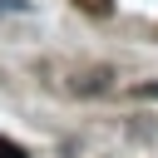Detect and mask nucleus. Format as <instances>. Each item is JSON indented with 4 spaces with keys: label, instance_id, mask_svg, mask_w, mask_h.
Listing matches in <instances>:
<instances>
[{
    "label": "nucleus",
    "instance_id": "obj_1",
    "mask_svg": "<svg viewBox=\"0 0 158 158\" xmlns=\"http://www.w3.org/2000/svg\"><path fill=\"white\" fill-rule=\"evenodd\" d=\"M35 5L30 0H0V15H30Z\"/></svg>",
    "mask_w": 158,
    "mask_h": 158
},
{
    "label": "nucleus",
    "instance_id": "obj_2",
    "mask_svg": "<svg viewBox=\"0 0 158 158\" xmlns=\"http://www.w3.org/2000/svg\"><path fill=\"white\" fill-rule=\"evenodd\" d=\"M0 158H30L20 143H10V138H0Z\"/></svg>",
    "mask_w": 158,
    "mask_h": 158
},
{
    "label": "nucleus",
    "instance_id": "obj_3",
    "mask_svg": "<svg viewBox=\"0 0 158 158\" xmlns=\"http://www.w3.org/2000/svg\"><path fill=\"white\" fill-rule=\"evenodd\" d=\"M133 94H138V99H158V84H138Z\"/></svg>",
    "mask_w": 158,
    "mask_h": 158
},
{
    "label": "nucleus",
    "instance_id": "obj_4",
    "mask_svg": "<svg viewBox=\"0 0 158 158\" xmlns=\"http://www.w3.org/2000/svg\"><path fill=\"white\" fill-rule=\"evenodd\" d=\"M84 5H89L94 15H109V0H84Z\"/></svg>",
    "mask_w": 158,
    "mask_h": 158
}]
</instances>
